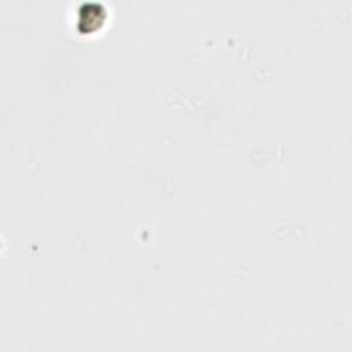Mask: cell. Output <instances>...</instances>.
Instances as JSON below:
<instances>
[{"instance_id": "1", "label": "cell", "mask_w": 352, "mask_h": 352, "mask_svg": "<svg viewBox=\"0 0 352 352\" xmlns=\"http://www.w3.org/2000/svg\"><path fill=\"white\" fill-rule=\"evenodd\" d=\"M78 14V25L84 33L95 32L107 18L106 10L98 3H91L87 7H82Z\"/></svg>"}]
</instances>
